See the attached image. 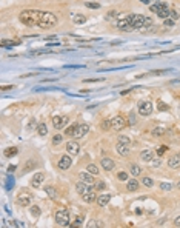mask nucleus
<instances>
[{
  "label": "nucleus",
  "mask_w": 180,
  "mask_h": 228,
  "mask_svg": "<svg viewBox=\"0 0 180 228\" xmlns=\"http://www.w3.org/2000/svg\"><path fill=\"white\" fill-rule=\"evenodd\" d=\"M19 20L26 26H39L43 29L57 25V17L52 12L40 10H23L19 14Z\"/></svg>",
  "instance_id": "nucleus-1"
},
{
  "label": "nucleus",
  "mask_w": 180,
  "mask_h": 228,
  "mask_svg": "<svg viewBox=\"0 0 180 228\" xmlns=\"http://www.w3.org/2000/svg\"><path fill=\"white\" fill-rule=\"evenodd\" d=\"M54 221H56V223L57 225H60V227H68L69 225V213H68V210L60 208L56 213V216H54Z\"/></svg>",
  "instance_id": "nucleus-2"
},
{
  "label": "nucleus",
  "mask_w": 180,
  "mask_h": 228,
  "mask_svg": "<svg viewBox=\"0 0 180 228\" xmlns=\"http://www.w3.org/2000/svg\"><path fill=\"white\" fill-rule=\"evenodd\" d=\"M16 202L19 207H29L31 202H33V194L28 193V191H20L19 196H17V199H16Z\"/></svg>",
  "instance_id": "nucleus-3"
},
{
  "label": "nucleus",
  "mask_w": 180,
  "mask_h": 228,
  "mask_svg": "<svg viewBox=\"0 0 180 228\" xmlns=\"http://www.w3.org/2000/svg\"><path fill=\"white\" fill-rule=\"evenodd\" d=\"M137 111H139V114L140 116H151L152 113V103L149 100H139V103H137Z\"/></svg>",
  "instance_id": "nucleus-4"
},
{
  "label": "nucleus",
  "mask_w": 180,
  "mask_h": 228,
  "mask_svg": "<svg viewBox=\"0 0 180 228\" xmlns=\"http://www.w3.org/2000/svg\"><path fill=\"white\" fill-rule=\"evenodd\" d=\"M129 17H131L132 29H143V26H145V20H146L145 16H142V14H129Z\"/></svg>",
  "instance_id": "nucleus-5"
},
{
  "label": "nucleus",
  "mask_w": 180,
  "mask_h": 228,
  "mask_svg": "<svg viewBox=\"0 0 180 228\" xmlns=\"http://www.w3.org/2000/svg\"><path fill=\"white\" fill-rule=\"evenodd\" d=\"M111 122H112V129L114 131H122L126 125H129L126 117H123V116H115L114 119H111Z\"/></svg>",
  "instance_id": "nucleus-6"
},
{
  "label": "nucleus",
  "mask_w": 180,
  "mask_h": 228,
  "mask_svg": "<svg viewBox=\"0 0 180 228\" xmlns=\"http://www.w3.org/2000/svg\"><path fill=\"white\" fill-rule=\"evenodd\" d=\"M115 26H117V29H120V31H132V26H131V17H129V14L117 20Z\"/></svg>",
  "instance_id": "nucleus-7"
},
{
  "label": "nucleus",
  "mask_w": 180,
  "mask_h": 228,
  "mask_svg": "<svg viewBox=\"0 0 180 228\" xmlns=\"http://www.w3.org/2000/svg\"><path fill=\"white\" fill-rule=\"evenodd\" d=\"M68 122H69L68 116H54V117H52V127L56 128V129L65 128Z\"/></svg>",
  "instance_id": "nucleus-8"
},
{
  "label": "nucleus",
  "mask_w": 180,
  "mask_h": 228,
  "mask_svg": "<svg viewBox=\"0 0 180 228\" xmlns=\"http://www.w3.org/2000/svg\"><path fill=\"white\" fill-rule=\"evenodd\" d=\"M89 131V127H88V123H80L75 127V131L73 134V137H75V139H82V137H85L88 134Z\"/></svg>",
  "instance_id": "nucleus-9"
},
{
  "label": "nucleus",
  "mask_w": 180,
  "mask_h": 228,
  "mask_svg": "<svg viewBox=\"0 0 180 228\" xmlns=\"http://www.w3.org/2000/svg\"><path fill=\"white\" fill-rule=\"evenodd\" d=\"M75 190H77V193L80 196H85V194H88V193H91V191H92V185L85 184L83 180H80L79 184L75 185Z\"/></svg>",
  "instance_id": "nucleus-10"
},
{
  "label": "nucleus",
  "mask_w": 180,
  "mask_h": 228,
  "mask_svg": "<svg viewBox=\"0 0 180 228\" xmlns=\"http://www.w3.org/2000/svg\"><path fill=\"white\" fill-rule=\"evenodd\" d=\"M71 163H73V159H71L69 154L60 156V159H58V168L60 169H68L71 167Z\"/></svg>",
  "instance_id": "nucleus-11"
},
{
  "label": "nucleus",
  "mask_w": 180,
  "mask_h": 228,
  "mask_svg": "<svg viewBox=\"0 0 180 228\" xmlns=\"http://www.w3.org/2000/svg\"><path fill=\"white\" fill-rule=\"evenodd\" d=\"M79 151H80V146H79L77 142L69 140L68 144H66V153H68L69 156H77Z\"/></svg>",
  "instance_id": "nucleus-12"
},
{
  "label": "nucleus",
  "mask_w": 180,
  "mask_h": 228,
  "mask_svg": "<svg viewBox=\"0 0 180 228\" xmlns=\"http://www.w3.org/2000/svg\"><path fill=\"white\" fill-rule=\"evenodd\" d=\"M43 180H45V174L43 173H35L34 177L31 179V186L37 188V186H40V185L43 184Z\"/></svg>",
  "instance_id": "nucleus-13"
},
{
  "label": "nucleus",
  "mask_w": 180,
  "mask_h": 228,
  "mask_svg": "<svg viewBox=\"0 0 180 228\" xmlns=\"http://www.w3.org/2000/svg\"><path fill=\"white\" fill-rule=\"evenodd\" d=\"M100 163H102V167H103V169H105V171H112V169H114V167H115L114 160H112L111 157H103V159L100 160Z\"/></svg>",
  "instance_id": "nucleus-14"
},
{
  "label": "nucleus",
  "mask_w": 180,
  "mask_h": 228,
  "mask_svg": "<svg viewBox=\"0 0 180 228\" xmlns=\"http://www.w3.org/2000/svg\"><path fill=\"white\" fill-rule=\"evenodd\" d=\"M37 168V162L33 159H29V160H26V163L23 165V169H22V173L26 174V173H31V171H34V169Z\"/></svg>",
  "instance_id": "nucleus-15"
},
{
  "label": "nucleus",
  "mask_w": 180,
  "mask_h": 228,
  "mask_svg": "<svg viewBox=\"0 0 180 228\" xmlns=\"http://www.w3.org/2000/svg\"><path fill=\"white\" fill-rule=\"evenodd\" d=\"M168 167H169V168H173V169L180 168V154L171 156V157L168 159Z\"/></svg>",
  "instance_id": "nucleus-16"
},
{
  "label": "nucleus",
  "mask_w": 180,
  "mask_h": 228,
  "mask_svg": "<svg viewBox=\"0 0 180 228\" xmlns=\"http://www.w3.org/2000/svg\"><path fill=\"white\" fill-rule=\"evenodd\" d=\"M115 151L119 153L120 156H128L129 153H131V148H129V145H126V144H117V146H115Z\"/></svg>",
  "instance_id": "nucleus-17"
},
{
  "label": "nucleus",
  "mask_w": 180,
  "mask_h": 228,
  "mask_svg": "<svg viewBox=\"0 0 180 228\" xmlns=\"http://www.w3.org/2000/svg\"><path fill=\"white\" fill-rule=\"evenodd\" d=\"M80 180H83L85 184H89V185H94L96 184V180H94V176L89 171H83L80 173Z\"/></svg>",
  "instance_id": "nucleus-18"
},
{
  "label": "nucleus",
  "mask_w": 180,
  "mask_h": 228,
  "mask_svg": "<svg viewBox=\"0 0 180 228\" xmlns=\"http://www.w3.org/2000/svg\"><path fill=\"white\" fill-rule=\"evenodd\" d=\"M140 160H143V162H152L154 160V153L151 150H143L140 153Z\"/></svg>",
  "instance_id": "nucleus-19"
},
{
  "label": "nucleus",
  "mask_w": 180,
  "mask_h": 228,
  "mask_svg": "<svg viewBox=\"0 0 180 228\" xmlns=\"http://www.w3.org/2000/svg\"><path fill=\"white\" fill-rule=\"evenodd\" d=\"M111 197H112V196H111V194H108V193L100 194V196H97V203L100 205V207H106V205L109 203Z\"/></svg>",
  "instance_id": "nucleus-20"
},
{
  "label": "nucleus",
  "mask_w": 180,
  "mask_h": 228,
  "mask_svg": "<svg viewBox=\"0 0 180 228\" xmlns=\"http://www.w3.org/2000/svg\"><path fill=\"white\" fill-rule=\"evenodd\" d=\"M73 22L75 25H83L85 22H86V17H85V14L77 12V14H73Z\"/></svg>",
  "instance_id": "nucleus-21"
},
{
  "label": "nucleus",
  "mask_w": 180,
  "mask_h": 228,
  "mask_svg": "<svg viewBox=\"0 0 180 228\" xmlns=\"http://www.w3.org/2000/svg\"><path fill=\"white\" fill-rule=\"evenodd\" d=\"M22 43V40H2L0 42V46L2 48H5V46H17V45H20Z\"/></svg>",
  "instance_id": "nucleus-22"
},
{
  "label": "nucleus",
  "mask_w": 180,
  "mask_h": 228,
  "mask_svg": "<svg viewBox=\"0 0 180 228\" xmlns=\"http://www.w3.org/2000/svg\"><path fill=\"white\" fill-rule=\"evenodd\" d=\"M139 188V182L136 180V179H129V180H126V190L128 191H136Z\"/></svg>",
  "instance_id": "nucleus-23"
},
{
  "label": "nucleus",
  "mask_w": 180,
  "mask_h": 228,
  "mask_svg": "<svg viewBox=\"0 0 180 228\" xmlns=\"http://www.w3.org/2000/svg\"><path fill=\"white\" fill-rule=\"evenodd\" d=\"M82 199L85 200V202H88V203H91V202H94V200H97V194H96V191H91V193H88V194H85V196H82Z\"/></svg>",
  "instance_id": "nucleus-24"
},
{
  "label": "nucleus",
  "mask_w": 180,
  "mask_h": 228,
  "mask_svg": "<svg viewBox=\"0 0 180 228\" xmlns=\"http://www.w3.org/2000/svg\"><path fill=\"white\" fill-rule=\"evenodd\" d=\"M157 16L159 17H162V19H168V17L171 16V10H169V6L166 5L165 8H162V10L157 12Z\"/></svg>",
  "instance_id": "nucleus-25"
},
{
  "label": "nucleus",
  "mask_w": 180,
  "mask_h": 228,
  "mask_svg": "<svg viewBox=\"0 0 180 228\" xmlns=\"http://www.w3.org/2000/svg\"><path fill=\"white\" fill-rule=\"evenodd\" d=\"M166 6V3H162V2H157V3H154V5H149V10H151V12H159L162 8H165Z\"/></svg>",
  "instance_id": "nucleus-26"
},
{
  "label": "nucleus",
  "mask_w": 180,
  "mask_h": 228,
  "mask_svg": "<svg viewBox=\"0 0 180 228\" xmlns=\"http://www.w3.org/2000/svg\"><path fill=\"white\" fill-rule=\"evenodd\" d=\"M37 133H39V136H48V127H46V123H39L37 125Z\"/></svg>",
  "instance_id": "nucleus-27"
},
{
  "label": "nucleus",
  "mask_w": 180,
  "mask_h": 228,
  "mask_svg": "<svg viewBox=\"0 0 180 228\" xmlns=\"http://www.w3.org/2000/svg\"><path fill=\"white\" fill-rule=\"evenodd\" d=\"M165 133H166V131H165L163 127H157V128H154V129L151 131V134H152L154 137H162V136H165Z\"/></svg>",
  "instance_id": "nucleus-28"
},
{
  "label": "nucleus",
  "mask_w": 180,
  "mask_h": 228,
  "mask_svg": "<svg viewBox=\"0 0 180 228\" xmlns=\"http://www.w3.org/2000/svg\"><path fill=\"white\" fill-rule=\"evenodd\" d=\"M86 171H89L92 176H98V173H100V171H98V167H97V165H94V163H89V165H88V167H86Z\"/></svg>",
  "instance_id": "nucleus-29"
},
{
  "label": "nucleus",
  "mask_w": 180,
  "mask_h": 228,
  "mask_svg": "<svg viewBox=\"0 0 180 228\" xmlns=\"http://www.w3.org/2000/svg\"><path fill=\"white\" fill-rule=\"evenodd\" d=\"M45 191H46V194L49 196V199H57V191L54 190L52 186H46Z\"/></svg>",
  "instance_id": "nucleus-30"
},
{
  "label": "nucleus",
  "mask_w": 180,
  "mask_h": 228,
  "mask_svg": "<svg viewBox=\"0 0 180 228\" xmlns=\"http://www.w3.org/2000/svg\"><path fill=\"white\" fill-rule=\"evenodd\" d=\"M17 153H19V150H17L16 146H11V148H6L5 150V156H6V157H12V156H16Z\"/></svg>",
  "instance_id": "nucleus-31"
},
{
  "label": "nucleus",
  "mask_w": 180,
  "mask_h": 228,
  "mask_svg": "<svg viewBox=\"0 0 180 228\" xmlns=\"http://www.w3.org/2000/svg\"><path fill=\"white\" fill-rule=\"evenodd\" d=\"M157 110H159V111H163V113H166V111H169V106L166 105L163 100H159V102H157Z\"/></svg>",
  "instance_id": "nucleus-32"
},
{
  "label": "nucleus",
  "mask_w": 180,
  "mask_h": 228,
  "mask_svg": "<svg viewBox=\"0 0 180 228\" xmlns=\"http://www.w3.org/2000/svg\"><path fill=\"white\" fill-rule=\"evenodd\" d=\"M85 6L89 8V10H98V8H100V3L91 2V0H89V2H85Z\"/></svg>",
  "instance_id": "nucleus-33"
},
{
  "label": "nucleus",
  "mask_w": 180,
  "mask_h": 228,
  "mask_svg": "<svg viewBox=\"0 0 180 228\" xmlns=\"http://www.w3.org/2000/svg\"><path fill=\"white\" fill-rule=\"evenodd\" d=\"M131 174L132 176H140L142 174V168L139 165H131Z\"/></svg>",
  "instance_id": "nucleus-34"
},
{
  "label": "nucleus",
  "mask_w": 180,
  "mask_h": 228,
  "mask_svg": "<svg viewBox=\"0 0 180 228\" xmlns=\"http://www.w3.org/2000/svg\"><path fill=\"white\" fill-rule=\"evenodd\" d=\"M142 184L145 185V186H148V188H151V186L154 185V182H152L151 177H143V179H142Z\"/></svg>",
  "instance_id": "nucleus-35"
},
{
  "label": "nucleus",
  "mask_w": 180,
  "mask_h": 228,
  "mask_svg": "<svg viewBox=\"0 0 180 228\" xmlns=\"http://www.w3.org/2000/svg\"><path fill=\"white\" fill-rule=\"evenodd\" d=\"M117 179H119V180H122V182H126V180H128V173H125V171L117 173Z\"/></svg>",
  "instance_id": "nucleus-36"
},
{
  "label": "nucleus",
  "mask_w": 180,
  "mask_h": 228,
  "mask_svg": "<svg viewBox=\"0 0 180 228\" xmlns=\"http://www.w3.org/2000/svg\"><path fill=\"white\" fill-rule=\"evenodd\" d=\"M62 140H63V136H62V134H56V136L52 137V144H54V145L62 144Z\"/></svg>",
  "instance_id": "nucleus-37"
},
{
  "label": "nucleus",
  "mask_w": 180,
  "mask_h": 228,
  "mask_svg": "<svg viewBox=\"0 0 180 228\" xmlns=\"http://www.w3.org/2000/svg\"><path fill=\"white\" fill-rule=\"evenodd\" d=\"M163 25L166 26V28H173V26L175 25V20H174V19H165Z\"/></svg>",
  "instance_id": "nucleus-38"
},
{
  "label": "nucleus",
  "mask_w": 180,
  "mask_h": 228,
  "mask_svg": "<svg viewBox=\"0 0 180 228\" xmlns=\"http://www.w3.org/2000/svg\"><path fill=\"white\" fill-rule=\"evenodd\" d=\"M75 127H77V125H71V127H68V128H66V131H65V136H73V134H74V131H75Z\"/></svg>",
  "instance_id": "nucleus-39"
},
{
  "label": "nucleus",
  "mask_w": 180,
  "mask_h": 228,
  "mask_svg": "<svg viewBox=\"0 0 180 228\" xmlns=\"http://www.w3.org/2000/svg\"><path fill=\"white\" fill-rule=\"evenodd\" d=\"M119 142H120V144L131 145V140H129V137H126V136H119Z\"/></svg>",
  "instance_id": "nucleus-40"
},
{
  "label": "nucleus",
  "mask_w": 180,
  "mask_h": 228,
  "mask_svg": "<svg viewBox=\"0 0 180 228\" xmlns=\"http://www.w3.org/2000/svg\"><path fill=\"white\" fill-rule=\"evenodd\" d=\"M102 128H103V129L112 128V122H111V120H103V122H102Z\"/></svg>",
  "instance_id": "nucleus-41"
},
{
  "label": "nucleus",
  "mask_w": 180,
  "mask_h": 228,
  "mask_svg": "<svg viewBox=\"0 0 180 228\" xmlns=\"http://www.w3.org/2000/svg\"><path fill=\"white\" fill-rule=\"evenodd\" d=\"M31 214H33L34 217H39L40 216V208L39 207H31Z\"/></svg>",
  "instance_id": "nucleus-42"
},
{
  "label": "nucleus",
  "mask_w": 180,
  "mask_h": 228,
  "mask_svg": "<svg viewBox=\"0 0 180 228\" xmlns=\"http://www.w3.org/2000/svg\"><path fill=\"white\" fill-rule=\"evenodd\" d=\"M94 188L102 191V190H105V188H106V184H105V182H97V184H94Z\"/></svg>",
  "instance_id": "nucleus-43"
},
{
  "label": "nucleus",
  "mask_w": 180,
  "mask_h": 228,
  "mask_svg": "<svg viewBox=\"0 0 180 228\" xmlns=\"http://www.w3.org/2000/svg\"><path fill=\"white\" fill-rule=\"evenodd\" d=\"M160 188H162V190H171V188H173V185L168 184V182H162V184H160Z\"/></svg>",
  "instance_id": "nucleus-44"
},
{
  "label": "nucleus",
  "mask_w": 180,
  "mask_h": 228,
  "mask_svg": "<svg viewBox=\"0 0 180 228\" xmlns=\"http://www.w3.org/2000/svg\"><path fill=\"white\" fill-rule=\"evenodd\" d=\"M152 26V19L151 17H146V20H145V26H143V29L145 28H151Z\"/></svg>",
  "instance_id": "nucleus-45"
},
{
  "label": "nucleus",
  "mask_w": 180,
  "mask_h": 228,
  "mask_svg": "<svg viewBox=\"0 0 180 228\" xmlns=\"http://www.w3.org/2000/svg\"><path fill=\"white\" fill-rule=\"evenodd\" d=\"M88 227H89V228H94V227H102V223L98 222V221H91V222L88 223Z\"/></svg>",
  "instance_id": "nucleus-46"
},
{
  "label": "nucleus",
  "mask_w": 180,
  "mask_h": 228,
  "mask_svg": "<svg viewBox=\"0 0 180 228\" xmlns=\"http://www.w3.org/2000/svg\"><path fill=\"white\" fill-rule=\"evenodd\" d=\"M103 79H85L83 82L85 83H94V82H102Z\"/></svg>",
  "instance_id": "nucleus-47"
},
{
  "label": "nucleus",
  "mask_w": 180,
  "mask_h": 228,
  "mask_svg": "<svg viewBox=\"0 0 180 228\" xmlns=\"http://www.w3.org/2000/svg\"><path fill=\"white\" fill-rule=\"evenodd\" d=\"M129 125H136V116H134V113L129 114Z\"/></svg>",
  "instance_id": "nucleus-48"
},
{
  "label": "nucleus",
  "mask_w": 180,
  "mask_h": 228,
  "mask_svg": "<svg viewBox=\"0 0 180 228\" xmlns=\"http://www.w3.org/2000/svg\"><path fill=\"white\" fill-rule=\"evenodd\" d=\"M166 150H168V146H165V145H163V146H160V150L157 148V154H159V156H162V154H163Z\"/></svg>",
  "instance_id": "nucleus-49"
},
{
  "label": "nucleus",
  "mask_w": 180,
  "mask_h": 228,
  "mask_svg": "<svg viewBox=\"0 0 180 228\" xmlns=\"http://www.w3.org/2000/svg\"><path fill=\"white\" fill-rule=\"evenodd\" d=\"M117 16H119V12H117V11H109L106 17H108V19H111V17H117Z\"/></svg>",
  "instance_id": "nucleus-50"
},
{
  "label": "nucleus",
  "mask_w": 180,
  "mask_h": 228,
  "mask_svg": "<svg viewBox=\"0 0 180 228\" xmlns=\"http://www.w3.org/2000/svg\"><path fill=\"white\" fill-rule=\"evenodd\" d=\"M82 222H83V217H82V216H79L77 219H75L74 225H82Z\"/></svg>",
  "instance_id": "nucleus-51"
},
{
  "label": "nucleus",
  "mask_w": 180,
  "mask_h": 228,
  "mask_svg": "<svg viewBox=\"0 0 180 228\" xmlns=\"http://www.w3.org/2000/svg\"><path fill=\"white\" fill-rule=\"evenodd\" d=\"M171 17H173L174 20H177L179 19V12L177 11H171Z\"/></svg>",
  "instance_id": "nucleus-52"
},
{
  "label": "nucleus",
  "mask_w": 180,
  "mask_h": 228,
  "mask_svg": "<svg viewBox=\"0 0 180 228\" xmlns=\"http://www.w3.org/2000/svg\"><path fill=\"white\" fill-rule=\"evenodd\" d=\"M166 73V69H159V71H151V74H156V76H159V74H163Z\"/></svg>",
  "instance_id": "nucleus-53"
},
{
  "label": "nucleus",
  "mask_w": 180,
  "mask_h": 228,
  "mask_svg": "<svg viewBox=\"0 0 180 228\" xmlns=\"http://www.w3.org/2000/svg\"><path fill=\"white\" fill-rule=\"evenodd\" d=\"M14 86L12 85H5V86H2V91H8V89H12Z\"/></svg>",
  "instance_id": "nucleus-54"
},
{
  "label": "nucleus",
  "mask_w": 180,
  "mask_h": 228,
  "mask_svg": "<svg viewBox=\"0 0 180 228\" xmlns=\"http://www.w3.org/2000/svg\"><path fill=\"white\" fill-rule=\"evenodd\" d=\"M12 171H16V167L14 165H10V167H8V173H12Z\"/></svg>",
  "instance_id": "nucleus-55"
},
{
  "label": "nucleus",
  "mask_w": 180,
  "mask_h": 228,
  "mask_svg": "<svg viewBox=\"0 0 180 228\" xmlns=\"http://www.w3.org/2000/svg\"><path fill=\"white\" fill-rule=\"evenodd\" d=\"M151 2L152 0H140V3H143V5H151Z\"/></svg>",
  "instance_id": "nucleus-56"
},
{
  "label": "nucleus",
  "mask_w": 180,
  "mask_h": 228,
  "mask_svg": "<svg viewBox=\"0 0 180 228\" xmlns=\"http://www.w3.org/2000/svg\"><path fill=\"white\" fill-rule=\"evenodd\" d=\"M174 225H175V227H180V216L174 221Z\"/></svg>",
  "instance_id": "nucleus-57"
},
{
  "label": "nucleus",
  "mask_w": 180,
  "mask_h": 228,
  "mask_svg": "<svg viewBox=\"0 0 180 228\" xmlns=\"http://www.w3.org/2000/svg\"><path fill=\"white\" fill-rule=\"evenodd\" d=\"M45 39H46V40H56L57 37H56V35H49V37H45Z\"/></svg>",
  "instance_id": "nucleus-58"
},
{
  "label": "nucleus",
  "mask_w": 180,
  "mask_h": 228,
  "mask_svg": "<svg viewBox=\"0 0 180 228\" xmlns=\"http://www.w3.org/2000/svg\"><path fill=\"white\" fill-rule=\"evenodd\" d=\"M129 91H131V89H126V91H122V96H126Z\"/></svg>",
  "instance_id": "nucleus-59"
},
{
  "label": "nucleus",
  "mask_w": 180,
  "mask_h": 228,
  "mask_svg": "<svg viewBox=\"0 0 180 228\" xmlns=\"http://www.w3.org/2000/svg\"><path fill=\"white\" fill-rule=\"evenodd\" d=\"M179 188H180V182H179Z\"/></svg>",
  "instance_id": "nucleus-60"
}]
</instances>
